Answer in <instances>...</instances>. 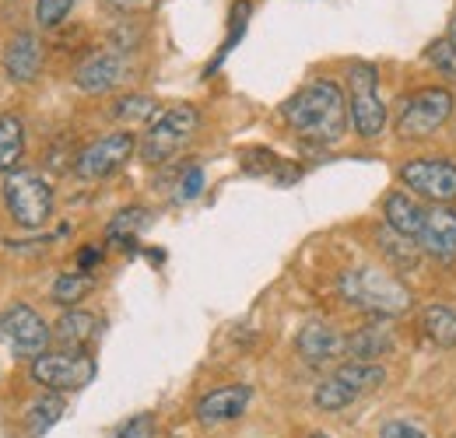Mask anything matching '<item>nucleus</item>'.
Instances as JSON below:
<instances>
[{"mask_svg":"<svg viewBox=\"0 0 456 438\" xmlns=\"http://www.w3.org/2000/svg\"><path fill=\"white\" fill-rule=\"evenodd\" d=\"M400 182L407 193L432 200V204H453L456 200V165L446 158H414L400 165Z\"/></svg>","mask_w":456,"mask_h":438,"instance_id":"nucleus-11","label":"nucleus"},{"mask_svg":"<svg viewBox=\"0 0 456 438\" xmlns=\"http://www.w3.org/2000/svg\"><path fill=\"white\" fill-rule=\"evenodd\" d=\"M148 224H151V211H148V207H123V211H116L113 221L106 224V239L126 246V249H134V239H137Z\"/></svg>","mask_w":456,"mask_h":438,"instance_id":"nucleus-22","label":"nucleus"},{"mask_svg":"<svg viewBox=\"0 0 456 438\" xmlns=\"http://www.w3.org/2000/svg\"><path fill=\"white\" fill-rule=\"evenodd\" d=\"M92 288H95V274H88V271H67V274H60L57 280H53L50 298H53L57 305L74 309L81 298L92 295Z\"/></svg>","mask_w":456,"mask_h":438,"instance_id":"nucleus-24","label":"nucleus"},{"mask_svg":"<svg viewBox=\"0 0 456 438\" xmlns=\"http://www.w3.org/2000/svg\"><path fill=\"white\" fill-rule=\"evenodd\" d=\"M281 116L298 137L313 144H338L347 134V119H351L341 85L334 81H309L281 106Z\"/></svg>","mask_w":456,"mask_h":438,"instance_id":"nucleus-1","label":"nucleus"},{"mask_svg":"<svg viewBox=\"0 0 456 438\" xmlns=\"http://www.w3.org/2000/svg\"><path fill=\"white\" fill-rule=\"evenodd\" d=\"M379 438H428V435L418 425H411V421H387L379 428Z\"/></svg>","mask_w":456,"mask_h":438,"instance_id":"nucleus-32","label":"nucleus"},{"mask_svg":"<svg viewBox=\"0 0 456 438\" xmlns=\"http://www.w3.org/2000/svg\"><path fill=\"white\" fill-rule=\"evenodd\" d=\"M197 126H200V112L190 102H179L172 110L159 112V119L148 123V130H144V137L137 144L141 158L148 165L169 162L179 148H186V141L197 134Z\"/></svg>","mask_w":456,"mask_h":438,"instance_id":"nucleus-6","label":"nucleus"},{"mask_svg":"<svg viewBox=\"0 0 456 438\" xmlns=\"http://www.w3.org/2000/svg\"><path fill=\"white\" fill-rule=\"evenodd\" d=\"M376 246H379V253L387 256V264H390L394 271H414V267L421 264V256H425L421 246H418L414 239H407V235L394 231L390 224L376 231Z\"/></svg>","mask_w":456,"mask_h":438,"instance_id":"nucleus-20","label":"nucleus"},{"mask_svg":"<svg viewBox=\"0 0 456 438\" xmlns=\"http://www.w3.org/2000/svg\"><path fill=\"white\" fill-rule=\"evenodd\" d=\"M347 116L358 137L376 141L387 130V102L379 99V74L372 63L347 67Z\"/></svg>","mask_w":456,"mask_h":438,"instance_id":"nucleus-4","label":"nucleus"},{"mask_svg":"<svg viewBox=\"0 0 456 438\" xmlns=\"http://www.w3.org/2000/svg\"><path fill=\"white\" fill-rule=\"evenodd\" d=\"M123 77H126V60H123V53H116V50L88 53L74 67V85L81 92H88V95L113 92Z\"/></svg>","mask_w":456,"mask_h":438,"instance_id":"nucleus-12","label":"nucleus"},{"mask_svg":"<svg viewBox=\"0 0 456 438\" xmlns=\"http://www.w3.org/2000/svg\"><path fill=\"white\" fill-rule=\"evenodd\" d=\"M4 204L14 224L43 228L53 215V186L32 168H14L11 175H4Z\"/></svg>","mask_w":456,"mask_h":438,"instance_id":"nucleus-5","label":"nucleus"},{"mask_svg":"<svg viewBox=\"0 0 456 438\" xmlns=\"http://www.w3.org/2000/svg\"><path fill=\"white\" fill-rule=\"evenodd\" d=\"M394 333L383 327V323H372V327H362L354 333H347V347H344V358L347 361H379L383 354L394 351Z\"/></svg>","mask_w":456,"mask_h":438,"instance_id":"nucleus-18","label":"nucleus"},{"mask_svg":"<svg viewBox=\"0 0 456 438\" xmlns=\"http://www.w3.org/2000/svg\"><path fill=\"white\" fill-rule=\"evenodd\" d=\"M425 60H428L446 81H456V50L450 39H436V43L425 50Z\"/></svg>","mask_w":456,"mask_h":438,"instance_id":"nucleus-28","label":"nucleus"},{"mask_svg":"<svg viewBox=\"0 0 456 438\" xmlns=\"http://www.w3.org/2000/svg\"><path fill=\"white\" fill-rule=\"evenodd\" d=\"M113 116L123 123H151L159 119V102L151 95H123L113 106Z\"/></svg>","mask_w":456,"mask_h":438,"instance_id":"nucleus-26","label":"nucleus"},{"mask_svg":"<svg viewBox=\"0 0 456 438\" xmlns=\"http://www.w3.org/2000/svg\"><path fill=\"white\" fill-rule=\"evenodd\" d=\"M137 151V137L130 130H116L99 137L95 144H88L77 158H74V175L85 179V182H95V179H106L119 172L123 165L130 162V155Z\"/></svg>","mask_w":456,"mask_h":438,"instance_id":"nucleus-9","label":"nucleus"},{"mask_svg":"<svg viewBox=\"0 0 456 438\" xmlns=\"http://www.w3.org/2000/svg\"><path fill=\"white\" fill-rule=\"evenodd\" d=\"M383 383H387V369L379 361H344L330 379L316 385L313 407L323 414H338L344 407H351L354 400H362L365 393L379 389Z\"/></svg>","mask_w":456,"mask_h":438,"instance_id":"nucleus-3","label":"nucleus"},{"mask_svg":"<svg viewBox=\"0 0 456 438\" xmlns=\"http://www.w3.org/2000/svg\"><path fill=\"white\" fill-rule=\"evenodd\" d=\"M74 11V0H36V25L39 28H57Z\"/></svg>","mask_w":456,"mask_h":438,"instance_id":"nucleus-29","label":"nucleus"},{"mask_svg":"<svg viewBox=\"0 0 456 438\" xmlns=\"http://www.w3.org/2000/svg\"><path fill=\"white\" fill-rule=\"evenodd\" d=\"M113 7H123V11H134V7H141L144 0H110Z\"/></svg>","mask_w":456,"mask_h":438,"instance_id":"nucleus-34","label":"nucleus"},{"mask_svg":"<svg viewBox=\"0 0 456 438\" xmlns=\"http://www.w3.org/2000/svg\"><path fill=\"white\" fill-rule=\"evenodd\" d=\"M60 418H63V400H60V393H50V396H39V400L28 403V410H25V428H28L32 438H39V435H46Z\"/></svg>","mask_w":456,"mask_h":438,"instance_id":"nucleus-23","label":"nucleus"},{"mask_svg":"<svg viewBox=\"0 0 456 438\" xmlns=\"http://www.w3.org/2000/svg\"><path fill=\"white\" fill-rule=\"evenodd\" d=\"M249 396H253L249 385H222V389H215V393H208V396L197 400V421L204 428L228 425V421H235V418L246 414Z\"/></svg>","mask_w":456,"mask_h":438,"instance_id":"nucleus-16","label":"nucleus"},{"mask_svg":"<svg viewBox=\"0 0 456 438\" xmlns=\"http://www.w3.org/2000/svg\"><path fill=\"white\" fill-rule=\"evenodd\" d=\"M99 333V316L85 312V309H67L53 323V337L63 344V351H85Z\"/></svg>","mask_w":456,"mask_h":438,"instance_id":"nucleus-19","label":"nucleus"},{"mask_svg":"<svg viewBox=\"0 0 456 438\" xmlns=\"http://www.w3.org/2000/svg\"><path fill=\"white\" fill-rule=\"evenodd\" d=\"M418 246H421V253L432 256V260H443V264L456 260V211L453 207L436 204V207L428 211L425 228H421V235H418Z\"/></svg>","mask_w":456,"mask_h":438,"instance_id":"nucleus-15","label":"nucleus"},{"mask_svg":"<svg viewBox=\"0 0 456 438\" xmlns=\"http://www.w3.org/2000/svg\"><path fill=\"white\" fill-rule=\"evenodd\" d=\"M383 215H387V224H390L394 231L414 239V242H418V235H421V228H425V218H428V211L421 207V200H418L414 193H407V190L387 193Z\"/></svg>","mask_w":456,"mask_h":438,"instance_id":"nucleus-17","label":"nucleus"},{"mask_svg":"<svg viewBox=\"0 0 456 438\" xmlns=\"http://www.w3.org/2000/svg\"><path fill=\"white\" fill-rule=\"evenodd\" d=\"M155 432H159V425H155L151 414H134V418H126L110 438H155Z\"/></svg>","mask_w":456,"mask_h":438,"instance_id":"nucleus-30","label":"nucleus"},{"mask_svg":"<svg viewBox=\"0 0 456 438\" xmlns=\"http://www.w3.org/2000/svg\"><path fill=\"white\" fill-rule=\"evenodd\" d=\"M28 376L50 393H77L95 379V358L88 351H57V354L46 351L32 358Z\"/></svg>","mask_w":456,"mask_h":438,"instance_id":"nucleus-8","label":"nucleus"},{"mask_svg":"<svg viewBox=\"0 0 456 438\" xmlns=\"http://www.w3.org/2000/svg\"><path fill=\"white\" fill-rule=\"evenodd\" d=\"M338 291L341 298L358 309V312H369L376 320H397L411 309V288L394 277L390 271H379V267H351L344 271L338 280Z\"/></svg>","mask_w":456,"mask_h":438,"instance_id":"nucleus-2","label":"nucleus"},{"mask_svg":"<svg viewBox=\"0 0 456 438\" xmlns=\"http://www.w3.org/2000/svg\"><path fill=\"white\" fill-rule=\"evenodd\" d=\"M421 327H425L432 344L456 347V309H450V305H428L421 312Z\"/></svg>","mask_w":456,"mask_h":438,"instance_id":"nucleus-25","label":"nucleus"},{"mask_svg":"<svg viewBox=\"0 0 456 438\" xmlns=\"http://www.w3.org/2000/svg\"><path fill=\"white\" fill-rule=\"evenodd\" d=\"M249 11H253V4H249V0H235V7H232V25H228V39H225V46H222V53L215 56V63L208 67V74H215V70L222 67V60H225V56L235 50V43L242 39V32H246V21H249Z\"/></svg>","mask_w":456,"mask_h":438,"instance_id":"nucleus-27","label":"nucleus"},{"mask_svg":"<svg viewBox=\"0 0 456 438\" xmlns=\"http://www.w3.org/2000/svg\"><path fill=\"white\" fill-rule=\"evenodd\" d=\"M302 361L309 365H330V361H341L344 347H347V333L334 329L323 320H313L298 329V340H295Z\"/></svg>","mask_w":456,"mask_h":438,"instance_id":"nucleus-14","label":"nucleus"},{"mask_svg":"<svg viewBox=\"0 0 456 438\" xmlns=\"http://www.w3.org/2000/svg\"><path fill=\"white\" fill-rule=\"evenodd\" d=\"M446 39L453 43V50H456V18H453V21H450V36H446Z\"/></svg>","mask_w":456,"mask_h":438,"instance_id":"nucleus-35","label":"nucleus"},{"mask_svg":"<svg viewBox=\"0 0 456 438\" xmlns=\"http://www.w3.org/2000/svg\"><path fill=\"white\" fill-rule=\"evenodd\" d=\"M0 340L18 354V358H39L46 354V344L53 340V329L43 323V316L28 305H11L0 312Z\"/></svg>","mask_w":456,"mask_h":438,"instance_id":"nucleus-10","label":"nucleus"},{"mask_svg":"<svg viewBox=\"0 0 456 438\" xmlns=\"http://www.w3.org/2000/svg\"><path fill=\"white\" fill-rule=\"evenodd\" d=\"M309 438H330V435H327V432H313Z\"/></svg>","mask_w":456,"mask_h":438,"instance_id":"nucleus-36","label":"nucleus"},{"mask_svg":"<svg viewBox=\"0 0 456 438\" xmlns=\"http://www.w3.org/2000/svg\"><path fill=\"white\" fill-rule=\"evenodd\" d=\"M25 155V123L18 116H0V175H11Z\"/></svg>","mask_w":456,"mask_h":438,"instance_id":"nucleus-21","label":"nucleus"},{"mask_svg":"<svg viewBox=\"0 0 456 438\" xmlns=\"http://www.w3.org/2000/svg\"><path fill=\"white\" fill-rule=\"evenodd\" d=\"M204 190V168L200 165H190L183 175H179V190H175V200L186 204V200H197Z\"/></svg>","mask_w":456,"mask_h":438,"instance_id":"nucleus-31","label":"nucleus"},{"mask_svg":"<svg viewBox=\"0 0 456 438\" xmlns=\"http://www.w3.org/2000/svg\"><path fill=\"white\" fill-rule=\"evenodd\" d=\"M453 92L450 88H421L403 99L397 112V134L403 141H425L432 137L450 116H453Z\"/></svg>","mask_w":456,"mask_h":438,"instance_id":"nucleus-7","label":"nucleus"},{"mask_svg":"<svg viewBox=\"0 0 456 438\" xmlns=\"http://www.w3.org/2000/svg\"><path fill=\"white\" fill-rule=\"evenodd\" d=\"M99 260H102V249H92V246H88V249L77 253V271H88V274H92V267H95Z\"/></svg>","mask_w":456,"mask_h":438,"instance_id":"nucleus-33","label":"nucleus"},{"mask_svg":"<svg viewBox=\"0 0 456 438\" xmlns=\"http://www.w3.org/2000/svg\"><path fill=\"white\" fill-rule=\"evenodd\" d=\"M0 67H4L7 81L32 85L39 77V70H43V43H39V36H32V32L11 36L4 53H0Z\"/></svg>","mask_w":456,"mask_h":438,"instance_id":"nucleus-13","label":"nucleus"}]
</instances>
